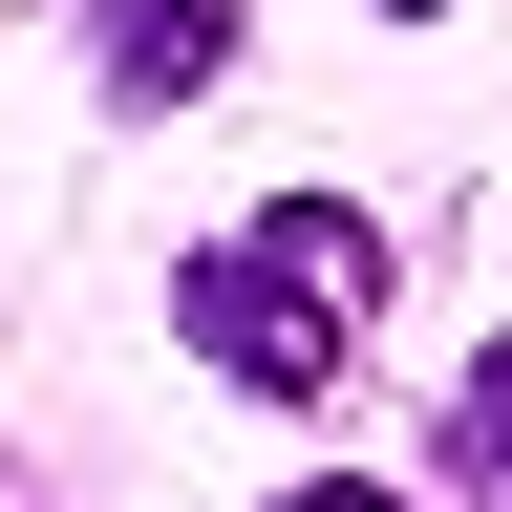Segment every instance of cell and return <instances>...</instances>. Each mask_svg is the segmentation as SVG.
Listing matches in <instances>:
<instances>
[{"instance_id":"obj_1","label":"cell","mask_w":512,"mask_h":512,"mask_svg":"<svg viewBox=\"0 0 512 512\" xmlns=\"http://www.w3.org/2000/svg\"><path fill=\"white\" fill-rule=\"evenodd\" d=\"M171 320H192V342H214L235 384H278V406H320V384L363 363V320H384V235L342 214V192H278L256 235H214V256L171 278Z\"/></svg>"},{"instance_id":"obj_2","label":"cell","mask_w":512,"mask_h":512,"mask_svg":"<svg viewBox=\"0 0 512 512\" xmlns=\"http://www.w3.org/2000/svg\"><path fill=\"white\" fill-rule=\"evenodd\" d=\"M214 64H235V0H107V86H128V107L214 86Z\"/></svg>"},{"instance_id":"obj_3","label":"cell","mask_w":512,"mask_h":512,"mask_svg":"<svg viewBox=\"0 0 512 512\" xmlns=\"http://www.w3.org/2000/svg\"><path fill=\"white\" fill-rule=\"evenodd\" d=\"M448 470H470V512H512V342L448 384Z\"/></svg>"},{"instance_id":"obj_4","label":"cell","mask_w":512,"mask_h":512,"mask_svg":"<svg viewBox=\"0 0 512 512\" xmlns=\"http://www.w3.org/2000/svg\"><path fill=\"white\" fill-rule=\"evenodd\" d=\"M278 512H384V491H363V470H320V491H278Z\"/></svg>"},{"instance_id":"obj_5","label":"cell","mask_w":512,"mask_h":512,"mask_svg":"<svg viewBox=\"0 0 512 512\" xmlns=\"http://www.w3.org/2000/svg\"><path fill=\"white\" fill-rule=\"evenodd\" d=\"M384 22H427V0H384Z\"/></svg>"}]
</instances>
